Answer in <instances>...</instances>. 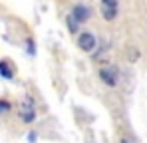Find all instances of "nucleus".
<instances>
[{"label":"nucleus","mask_w":147,"mask_h":143,"mask_svg":"<svg viewBox=\"0 0 147 143\" xmlns=\"http://www.w3.org/2000/svg\"><path fill=\"white\" fill-rule=\"evenodd\" d=\"M101 14L105 20H113L117 16V0H101Z\"/></svg>","instance_id":"f257e3e1"},{"label":"nucleus","mask_w":147,"mask_h":143,"mask_svg":"<svg viewBox=\"0 0 147 143\" xmlns=\"http://www.w3.org/2000/svg\"><path fill=\"white\" fill-rule=\"evenodd\" d=\"M78 46L82 48L84 52H92V50L96 48V38H94V34H90V32H82L80 38H78Z\"/></svg>","instance_id":"f03ea898"},{"label":"nucleus","mask_w":147,"mask_h":143,"mask_svg":"<svg viewBox=\"0 0 147 143\" xmlns=\"http://www.w3.org/2000/svg\"><path fill=\"white\" fill-rule=\"evenodd\" d=\"M99 76H101V80L107 86H115L117 84V76H115V72L111 70V68H101L99 70Z\"/></svg>","instance_id":"7ed1b4c3"},{"label":"nucleus","mask_w":147,"mask_h":143,"mask_svg":"<svg viewBox=\"0 0 147 143\" xmlns=\"http://www.w3.org/2000/svg\"><path fill=\"white\" fill-rule=\"evenodd\" d=\"M72 16L76 18V20H78V22H86V20H88V16H90V10H88L86 6H82V4H78V6L74 8Z\"/></svg>","instance_id":"20e7f679"},{"label":"nucleus","mask_w":147,"mask_h":143,"mask_svg":"<svg viewBox=\"0 0 147 143\" xmlns=\"http://www.w3.org/2000/svg\"><path fill=\"white\" fill-rule=\"evenodd\" d=\"M34 107L30 105V99L26 101V105L22 107V111H20V117H22V121H26V123H30V121H34Z\"/></svg>","instance_id":"39448f33"},{"label":"nucleus","mask_w":147,"mask_h":143,"mask_svg":"<svg viewBox=\"0 0 147 143\" xmlns=\"http://www.w3.org/2000/svg\"><path fill=\"white\" fill-rule=\"evenodd\" d=\"M0 76L2 78H6V80H12L14 78V72H12V68H10V64L4 60V62H0Z\"/></svg>","instance_id":"423d86ee"},{"label":"nucleus","mask_w":147,"mask_h":143,"mask_svg":"<svg viewBox=\"0 0 147 143\" xmlns=\"http://www.w3.org/2000/svg\"><path fill=\"white\" fill-rule=\"evenodd\" d=\"M10 107H12V105H10L8 101L0 99V115H2V113H6V111H10Z\"/></svg>","instance_id":"0eeeda50"},{"label":"nucleus","mask_w":147,"mask_h":143,"mask_svg":"<svg viewBox=\"0 0 147 143\" xmlns=\"http://www.w3.org/2000/svg\"><path fill=\"white\" fill-rule=\"evenodd\" d=\"M123 143H131V141H123Z\"/></svg>","instance_id":"6e6552de"}]
</instances>
